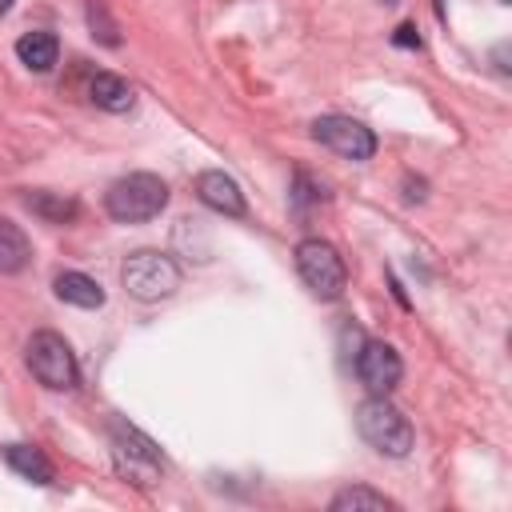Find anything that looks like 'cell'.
<instances>
[{
  "label": "cell",
  "instance_id": "ffe728a7",
  "mask_svg": "<svg viewBox=\"0 0 512 512\" xmlns=\"http://www.w3.org/2000/svg\"><path fill=\"white\" fill-rule=\"evenodd\" d=\"M12 4H16V0H0V16H4V12L12 8Z\"/></svg>",
  "mask_w": 512,
  "mask_h": 512
},
{
  "label": "cell",
  "instance_id": "7c38bea8",
  "mask_svg": "<svg viewBox=\"0 0 512 512\" xmlns=\"http://www.w3.org/2000/svg\"><path fill=\"white\" fill-rule=\"evenodd\" d=\"M4 460H8L12 472H20V476L32 480V484H52V476H56L52 460H48L40 448H32V444H8V448H4Z\"/></svg>",
  "mask_w": 512,
  "mask_h": 512
},
{
  "label": "cell",
  "instance_id": "9a60e30c",
  "mask_svg": "<svg viewBox=\"0 0 512 512\" xmlns=\"http://www.w3.org/2000/svg\"><path fill=\"white\" fill-rule=\"evenodd\" d=\"M28 260H32L28 236L20 232V224H12V220L0 216V272H8V276L12 272H24Z\"/></svg>",
  "mask_w": 512,
  "mask_h": 512
},
{
  "label": "cell",
  "instance_id": "d6986e66",
  "mask_svg": "<svg viewBox=\"0 0 512 512\" xmlns=\"http://www.w3.org/2000/svg\"><path fill=\"white\" fill-rule=\"evenodd\" d=\"M404 196H408V200H424V180H412V176H408V192H404Z\"/></svg>",
  "mask_w": 512,
  "mask_h": 512
},
{
  "label": "cell",
  "instance_id": "7a4b0ae2",
  "mask_svg": "<svg viewBox=\"0 0 512 512\" xmlns=\"http://www.w3.org/2000/svg\"><path fill=\"white\" fill-rule=\"evenodd\" d=\"M356 428H360V436H364L380 456H392V460L408 456V452H412V440H416L408 416H404L388 396H368V400L356 408Z\"/></svg>",
  "mask_w": 512,
  "mask_h": 512
},
{
  "label": "cell",
  "instance_id": "7402d4cb",
  "mask_svg": "<svg viewBox=\"0 0 512 512\" xmlns=\"http://www.w3.org/2000/svg\"><path fill=\"white\" fill-rule=\"evenodd\" d=\"M384 4H396V0H384Z\"/></svg>",
  "mask_w": 512,
  "mask_h": 512
},
{
  "label": "cell",
  "instance_id": "8fae6325",
  "mask_svg": "<svg viewBox=\"0 0 512 512\" xmlns=\"http://www.w3.org/2000/svg\"><path fill=\"white\" fill-rule=\"evenodd\" d=\"M16 56H20V64L32 68V72H52L56 56H60V40H56L52 32H24V36L16 40Z\"/></svg>",
  "mask_w": 512,
  "mask_h": 512
},
{
  "label": "cell",
  "instance_id": "9c48e42d",
  "mask_svg": "<svg viewBox=\"0 0 512 512\" xmlns=\"http://www.w3.org/2000/svg\"><path fill=\"white\" fill-rule=\"evenodd\" d=\"M196 196H200L204 208H212V212H220V216H244V212H248L240 184H236L228 172H220V168H208V172L196 176Z\"/></svg>",
  "mask_w": 512,
  "mask_h": 512
},
{
  "label": "cell",
  "instance_id": "5b68a950",
  "mask_svg": "<svg viewBox=\"0 0 512 512\" xmlns=\"http://www.w3.org/2000/svg\"><path fill=\"white\" fill-rule=\"evenodd\" d=\"M24 360H28V372H32L44 388H52V392H68V388H76V380H80L76 356H72V348H68V340H64L60 332H48V328L32 332V340H28V348H24Z\"/></svg>",
  "mask_w": 512,
  "mask_h": 512
},
{
  "label": "cell",
  "instance_id": "277c9868",
  "mask_svg": "<svg viewBox=\"0 0 512 512\" xmlns=\"http://www.w3.org/2000/svg\"><path fill=\"white\" fill-rule=\"evenodd\" d=\"M296 272L304 280V288L316 296V300H336L348 284V268H344V256L336 252V244L320 240V236H308L296 244Z\"/></svg>",
  "mask_w": 512,
  "mask_h": 512
},
{
  "label": "cell",
  "instance_id": "2e32d148",
  "mask_svg": "<svg viewBox=\"0 0 512 512\" xmlns=\"http://www.w3.org/2000/svg\"><path fill=\"white\" fill-rule=\"evenodd\" d=\"M328 508L332 512H388V508H396L384 492H376V488H364V484H352V488H340L332 500H328Z\"/></svg>",
  "mask_w": 512,
  "mask_h": 512
},
{
  "label": "cell",
  "instance_id": "3957f363",
  "mask_svg": "<svg viewBox=\"0 0 512 512\" xmlns=\"http://www.w3.org/2000/svg\"><path fill=\"white\" fill-rule=\"evenodd\" d=\"M120 284L128 296L152 304V300H168L176 288H180V268L172 256L164 252H152V248H140L132 252L124 264H120Z\"/></svg>",
  "mask_w": 512,
  "mask_h": 512
},
{
  "label": "cell",
  "instance_id": "44dd1931",
  "mask_svg": "<svg viewBox=\"0 0 512 512\" xmlns=\"http://www.w3.org/2000/svg\"><path fill=\"white\" fill-rule=\"evenodd\" d=\"M496 4H512V0H496Z\"/></svg>",
  "mask_w": 512,
  "mask_h": 512
},
{
  "label": "cell",
  "instance_id": "4fadbf2b",
  "mask_svg": "<svg viewBox=\"0 0 512 512\" xmlns=\"http://www.w3.org/2000/svg\"><path fill=\"white\" fill-rule=\"evenodd\" d=\"M52 288L64 304H76V308H100L104 304V288L84 272H60L52 280Z\"/></svg>",
  "mask_w": 512,
  "mask_h": 512
},
{
  "label": "cell",
  "instance_id": "5bb4252c",
  "mask_svg": "<svg viewBox=\"0 0 512 512\" xmlns=\"http://www.w3.org/2000/svg\"><path fill=\"white\" fill-rule=\"evenodd\" d=\"M24 204H28V212H36V216L48 220V224H68V220H76V212H80V204H76L72 196H64V192H48V188L28 192Z\"/></svg>",
  "mask_w": 512,
  "mask_h": 512
},
{
  "label": "cell",
  "instance_id": "52a82bcc",
  "mask_svg": "<svg viewBox=\"0 0 512 512\" xmlns=\"http://www.w3.org/2000/svg\"><path fill=\"white\" fill-rule=\"evenodd\" d=\"M352 368L360 376V384L372 392V396H388L400 376H404V364H400V352L384 340H360L356 356H352Z\"/></svg>",
  "mask_w": 512,
  "mask_h": 512
},
{
  "label": "cell",
  "instance_id": "8992f818",
  "mask_svg": "<svg viewBox=\"0 0 512 512\" xmlns=\"http://www.w3.org/2000/svg\"><path fill=\"white\" fill-rule=\"evenodd\" d=\"M108 436H112L116 468H120L128 480H136V484H144V488L160 480V472H164V456H160V448H156L140 428H132V424H124V420H112Z\"/></svg>",
  "mask_w": 512,
  "mask_h": 512
},
{
  "label": "cell",
  "instance_id": "30bf717a",
  "mask_svg": "<svg viewBox=\"0 0 512 512\" xmlns=\"http://www.w3.org/2000/svg\"><path fill=\"white\" fill-rule=\"evenodd\" d=\"M88 96H92V104L104 108V112H128V108L136 104L132 84H128L124 76H116V72H96V76L88 80Z\"/></svg>",
  "mask_w": 512,
  "mask_h": 512
},
{
  "label": "cell",
  "instance_id": "ac0fdd59",
  "mask_svg": "<svg viewBox=\"0 0 512 512\" xmlns=\"http://www.w3.org/2000/svg\"><path fill=\"white\" fill-rule=\"evenodd\" d=\"M392 40H396L400 48H420V36H416V28H412V24H400Z\"/></svg>",
  "mask_w": 512,
  "mask_h": 512
},
{
  "label": "cell",
  "instance_id": "6da1fadb",
  "mask_svg": "<svg viewBox=\"0 0 512 512\" xmlns=\"http://www.w3.org/2000/svg\"><path fill=\"white\" fill-rule=\"evenodd\" d=\"M164 204H168V184L152 172H128V176L112 180L104 192V208L116 224H144V220L160 216Z\"/></svg>",
  "mask_w": 512,
  "mask_h": 512
},
{
  "label": "cell",
  "instance_id": "ba28073f",
  "mask_svg": "<svg viewBox=\"0 0 512 512\" xmlns=\"http://www.w3.org/2000/svg\"><path fill=\"white\" fill-rule=\"evenodd\" d=\"M312 136L344 160H372V152H376L372 128H364L352 116H320V120H312Z\"/></svg>",
  "mask_w": 512,
  "mask_h": 512
},
{
  "label": "cell",
  "instance_id": "e0dca14e",
  "mask_svg": "<svg viewBox=\"0 0 512 512\" xmlns=\"http://www.w3.org/2000/svg\"><path fill=\"white\" fill-rule=\"evenodd\" d=\"M84 16H88V28H92V36H96L100 44H108V48L120 44V28H116V20L108 16V4H104V0H88V4H84Z\"/></svg>",
  "mask_w": 512,
  "mask_h": 512
}]
</instances>
